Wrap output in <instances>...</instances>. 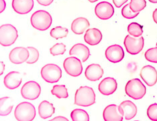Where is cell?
Returning a JSON list of instances; mask_svg holds the SVG:
<instances>
[{"label": "cell", "instance_id": "obj_1", "mask_svg": "<svg viewBox=\"0 0 157 121\" xmlns=\"http://www.w3.org/2000/svg\"><path fill=\"white\" fill-rule=\"evenodd\" d=\"M95 102V94L93 88L81 86L75 94V104L82 107H89Z\"/></svg>", "mask_w": 157, "mask_h": 121}, {"label": "cell", "instance_id": "obj_2", "mask_svg": "<svg viewBox=\"0 0 157 121\" xmlns=\"http://www.w3.org/2000/svg\"><path fill=\"white\" fill-rule=\"evenodd\" d=\"M30 22L35 29L40 31L48 30L51 27L52 18L51 14L45 10H38L33 14Z\"/></svg>", "mask_w": 157, "mask_h": 121}, {"label": "cell", "instance_id": "obj_3", "mask_svg": "<svg viewBox=\"0 0 157 121\" xmlns=\"http://www.w3.org/2000/svg\"><path fill=\"white\" fill-rule=\"evenodd\" d=\"M36 115L34 106L28 102H21L16 106L14 116L18 121H32Z\"/></svg>", "mask_w": 157, "mask_h": 121}, {"label": "cell", "instance_id": "obj_4", "mask_svg": "<svg viewBox=\"0 0 157 121\" xmlns=\"http://www.w3.org/2000/svg\"><path fill=\"white\" fill-rule=\"evenodd\" d=\"M125 92L131 98L140 100L146 93V88L140 80L136 78L128 81L125 86Z\"/></svg>", "mask_w": 157, "mask_h": 121}, {"label": "cell", "instance_id": "obj_5", "mask_svg": "<svg viewBox=\"0 0 157 121\" xmlns=\"http://www.w3.org/2000/svg\"><path fill=\"white\" fill-rule=\"evenodd\" d=\"M18 37V33L13 25L7 24L0 26V44L3 47H10L14 44Z\"/></svg>", "mask_w": 157, "mask_h": 121}, {"label": "cell", "instance_id": "obj_6", "mask_svg": "<svg viewBox=\"0 0 157 121\" xmlns=\"http://www.w3.org/2000/svg\"><path fill=\"white\" fill-rule=\"evenodd\" d=\"M41 77L46 82L55 84L58 82L62 77V70L55 64H47L42 67L40 72Z\"/></svg>", "mask_w": 157, "mask_h": 121}, {"label": "cell", "instance_id": "obj_7", "mask_svg": "<svg viewBox=\"0 0 157 121\" xmlns=\"http://www.w3.org/2000/svg\"><path fill=\"white\" fill-rule=\"evenodd\" d=\"M124 45L126 51L129 54L137 55L143 49L144 40L142 36L140 37H133L129 34L125 38Z\"/></svg>", "mask_w": 157, "mask_h": 121}, {"label": "cell", "instance_id": "obj_8", "mask_svg": "<svg viewBox=\"0 0 157 121\" xmlns=\"http://www.w3.org/2000/svg\"><path fill=\"white\" fill-rule=\"evenodd\" d=\"M63 67L65 72L72 77H78L83 72L82 61L76 57L71 56L63 62Z\"/></svg>", "mask_w": 157, "mask_h": 121}, {"label": "cell", "instance_id": "obj_9", "mask_svg": "<svg viewBox=\"0 0 157 121\" xmlns=\"http://www.w3.org/2000/svg\"><path fill=\"white\" fill-rule=\"evenodd\" d=\"M41 93V87L38 83L35 81H29L25 83L21 88L22 96L30 100H34L40 96Z\"/></svg>", "mask_w": 157, "mask_h": 121}, {"label": "cell", "instance_id": "obj_10", "mask_svg": "<svg viewBox=\"0 0 157 121\" xmlns=\"http://www.w3.org/2000/svg\"><path fill=\"white\" fill-rule=\"evenodd\" d=\"M103 118L105 121H122L124 114L119 106L110 104L103 110Z\"/></svg>", "mask_w": 157, "mask_h": 121}, {"label": "cell", "instance_id": "obj_11", "mask_svg": "<svg viewBox=\"0 0 157 121\" xmlns=\"http://www.w3.org/2000/svg\"><path fill=\"white\" fill-rule=\"evenodd\" d=\"M30 57V52L28 48L17 47L13 49L10 53L9 59L13 64L20 65L26 62Z\"/></svg>", "mask_w": 157, "mask_h": 121}, {"label": "cell", "instance_id": "obj_12", "mask_svg": "<svg viewBox=\"0 0 157 121\" xmlns=\"http://www.w3.org/2000/svg\"><path fill=\"white\" fill-rule=\"evenodd\" d=\"M114 8L113 6L108 2H101L96 5L95 8V15L98 18L107 20L113 16Z\"/></svg>", "mask_w": 157, "mask_h": 121}, {"label": "cell", "instance_id": "obj_13", "mask_svg": "<svg viewBox=\"0 0 157 121\" xmlns=\"http://www.w3.org/2000/svg\"><path fill=\"white\" fill-rule=\"evenodd\" d=\"M105 55L109 61L113 63H117L124 59L125 54L124 49L120 45H113L107 48Z\"/></svg>", "mask_w": 157, "mask_h": 121}, {"label": "cell", "instance_id": "obj_14", "mask_svg": "<svg viewBox=\"0 0 157 121\" xmlns=\"http://www.w3.org/2000/svg\"><path fill=\"white\" fill-rule=\"evenodd\" d=\"M140 76L148 86H154L157 82V71L152 65H146L142 67Z\"/></svg>", "mask_w": 157, "mask_h": 121}, {"label": "cell", "instance_id": "obj_15", "mask_svg": "<svg viewBox=\"0 0 157 121\" xmlns=\"http://www.w3.org/2000/svg\"><path fill=\"white\" fill-rule=\"evenodd\" d=\"M117 84L113 77H106L103 79L98 85L99 92L104 96L113 94L117 90Z\"/></svg>", "mask_w": 157, "mask_h": 121}, {"label": "cell", "instance_id": "obj_16", "mask_svg": "<svg viewBox=\"0 0 157 121\" xmlns=\"http://www.w3.org/2000/svg\"><path fill=\"white\" fill-rule=\"evenodd\" d=\"M34 6V0H12V6L15 12L27 14L32 11Z\"/></svg>", "mask_w": 157, "mask_h": 121}, {"label": "cell", "instance_id": "obj_17", "mask_svg": "<svg viewBox=\"0 0 157 121\" xmlns=\"http://www.w3.org/2000/svg\"><path fill=\"white\" fill-rule=\"evenodd\" d=\"M70 56L76 57L84 63L90 56V51L86 45L81 43H77L73 45L69 51Z\"/></svg>", "mask_w": 157, "mask_h": 121}, {"label": "cell", "instance_id": "obj_18", "mask_svg": "<svg viewBox=\"0 0 157 121\" xmlns=\"http://www.w3.org/2000/svg\"><path fill=\"white\" fill-rule=\"evenodd\" d=\"M22 75L18 72H11L8 73L3 79L5 86L10 90H14L18 88L22 84Z\"/></svg>", "mask_w": 157, "mask_h": 121}, {"label": "cell", "instance_id": "obj_19", "mask_svg": "<svg viewBox=\"0 0 157 121\" xmlns=\"http://www.w3.org/2000/svg\"><path fill=\"white\" fill-rule=\"evenodd\" d=\"M103 69L98 64H91L87 67L85 72V76L89 81H96L100 80L103 76Z\"/></svg>", "mask_w": 157, "mask_h": 121}, {"label": "cell", "instance_id": "obj_20", "mask_svg": "<svg viewBox=\"0 0 157 121\" xmlns=\"http://www.w3.org/2000/svg\"><path fill=\"white\" fill-rule=\"evenodd\" d=\"M103 35L101 31L98 28H93L88 29L84 36V40L86 43L91 46L97 45L102 40Z\"/></svg>", "mask_w": 157, "mask_h": 121}, {"label": "cell", "instance_id": "obj_21", "mask_svg": "<svg viewBox=\"0 0 157 121\" xmlns=\"http://www.w3.org/2000/svg\"><path fill=\"white\" fill-rule=\"evenodd\" d=\"M90 26L89 20L83 17H79L75 19L71 23V29L75 34H82Z\"/></svg>", "mask_w": 157, "mask_h": 121}, {"label": "cell", "instance_id": "obj_22", "mask_svg": "<svg viewBox=\"0 0 157 121\" xmlns=\"http://www.w3.org/2000/svg\"><path fill=\"white\" fill-rule=\"evenodd\" d=\"M120 107L124 114V119L130 120L134 119L137 114V107L134 103L130 100H125L120 104Z\"/></svg>", "mask_w": 157, "mask_h": 121}, {"label": "cell", "instance_id": "obj_23", "mask_svg": "<svg viewBox=\"0 0 157 121\" xmlns=\"http://www.w3.org/2000/svg\"><path fill=\"white\" fill-rule=\"evenodd\" d=\"M55 112V108L52 103L44 100L38 106V114L39 116L42 119H47L54 115Z\"/></svg>", "mask_w": 157, "mask_h": 121}, {"label": "cell", "instance_id": "obj_24", "mask_svg": "<svg viewBox=\"0 0 157 121\" xmlns=\"http://www.w3.org/2000/svg\"><path fill=\"white\" fill-rule=\"evenodd\" d=\"M0 104H1L0 115L2 116H8L12 112L13 107V100L12 98L10 97L1 98Z\"/></svg>", "mask_w": 157, "mask_h": 121}, {"label": "cell", "instance_id": "obj_25", "mask_svg": "<svg viewBox=\"0 0 157 121\" xmlns=\"http://www.w3.org/2000/svg\"><path fill=\"white\" fill-rule=\"evenodd\" d=\"M71 118L73 121H89L90 116L87 112L83 109H75L71 113Z\"/></svg>", "mask_w": 157, "mask_h": 121}, {"label": "cell", "instance_id": "obj_26", "mask_svg": "<svg viewBox=\"0 0 157 121\" xmlns=\"http://www.w3.org/2000/svg\"><path fill=\"white\" fill-rule=\"evenodd\" d=\"M51 94L55 96L57 98H67L69 97L67 88L65 85H55L53 86Z\"/></svg>", "mask_w": 157, "mask_h": 121}, {"label": "cell", "instance_id": "obj_27", "mask_svg": "<svg viewBox=\"0 0 157 121\" xmlns=\"http://www.w3.org/2000/svg\"><path fill=\"white\" fill-rule=\"evenodd\" d=\"M128 33L133 37H140L143 34V27L136 22H132L128 26Z\"/></svg>", "mask_w": 157, "mask_h": 121}, {"label": "cell", "instance_id": "obj_28", "mask_svg": "<svg viewBox=\"0 0 157 121\" xmlns=\"http://www.w3.org/2000/svg\"><path fill=\"white\" fill-rule=\"evenodd\" d=\"M68 34H69V30L67 28L62 26H56L52 28L51 30V33H50L51 37L56 39V40L67 37Z\"/></svg>", "mask_w": 157, "mask_h": 121}, {"label": "cell", "instance_id": "obj_29", "mask_svg": "<svg viewBox=\"0 0 157 121\" xmlns=\"http://www.w3.org/2000/svg\"><path fill=\"white\" fill-rule=\"evenodd\" d=\"M129 4L132 11L134 13H139L146 8V0H131Z\"/></svg>", "mask_w": 157, "mask_h": 121}, {"label": "cell", "instance_id": "obj_30", "mask_svg": "<svg viewBox=\"0 0 157 121\" xmlns=\"http://www.w3.org/2000/svg\"><path fill=\"white\" fill-rule=\"evenodd\" d=\"M66 46L63 43H56L50 49V53L52 56L64 55L66 52Z\"/></svg>", "mask_w": 157, "mask_h": 121}, {"label": "cell", "instance_id": "obj_31", "mask_svg": "<svg viewBox=\"0 0 157 121\" xmlns=\"http://www.w3.org/2000/svg\"><path fill=\"white\" fill-rule=\"evenodd\" d=\"M144 57L148 61L157 63V47L148 49L144 53Z\"/></svg>", "mask_w": 157, "mask_h": 121}, {"label": "cell", "instance_id": "obj_32", "mask_svg": "<svg viewBox=\"0 0 157 121\" xmlns=\"http://www.w3.org/2000/svg\"><path fill=\"white\" fill-rule=\"evenodd\" d=\"M28 49L30 52V57L26 63L28 64H33L36 63L39 59V57H40L39 51L33 47H28Z\"/></svg>", "mask_w": 157, "mask_h": 121}, {"label": "cell", "instance_id": "obj_33", "mask_svg": "<svg viewBox=\"0 0 157 121\" xmlns=\"http://www.w3.org/2000/svg\"><path fill=\"white\" fill-rule=\"evenodd\" d=\"M139 13H134L130 8V4H126L122 10V15L124 18L126 19H133L138 16Z\"/></svg>", "mask_w": 157, "mask_h": 121}, {"label": "cell", "instance_id": "obj_34", "mask_svg": "<svg viewBox=\"0 0 157 121\" xmlns=\"http://www.w3.org/2000/svg\"><path fill=\"white\" fill-rule=\"evenodd\" d=\"M147 116L152 121H157V104L155 103L148 106L147 109Z\"/></svg>", "mask_w": 157, "mask_h": 121}, {"label": "cell", "instance_id": "obj_35", "mask_svg": "<svg viewBox=\"0 0 157 121\" xmlns=\"http://www.w3.org/2000/svg\"><path fill=\"white\" fill-rule=\"evenodd\" d=\"M36 1L40 6H48L51 5L54 0H36Z\"/></svg>", "mask_w": 157, "mask_h": 121}, {"label": "cell", "instance_id": "obj_36", "mask_svg": "<svg viewBox=\"0 0 157 121\" xmlns=\"http://www.w3.org/2000/svg\"><path fill=\"white\" fill-rule=\"evenodd\" d=\"M128 1V0H113V2L114 3V6H115L116 8H119Z\"/></svg>", "mask_w": 157, "mask_h": 121}, {"label": "cell", "instance_id": "obj_37", "mask_svg": "<svg viewBox=\"0 0 157 121\" xmlns=\"http://www.w3.org/2000/svg\"><path fill=\"white\" fill-rule=\"evenodd\" d=\"M0 3H1V8H0V13L2 14L5 10L6 7V4L5 0H0Z\"/></svg>", "mask_w": 157, "mask_h": 121}, {"label": "cell", "instance_id": "obj_38", "mask_svg": "<svg viewBox=\"0 0 157 121\" xmlns=\"http://www.w3.org/2000/svg\"><path fill=\"white\" fill-rule=\"evenodd\" d=\"M57 121V120H65V121H69V119L65 118V117H63V116H56L55 118L52 119L51 120V121Z\"/></svg>", "mask_w": 157, "mask_h": 121}, {"label": "cell", "instance_id": "obj_39", "mask_svg": "<svg viewBox=\"0 0 157 121\" xmlns=\"http://www.w3.org/2000/svg\"><path fill=\"white\" fill-rule=\"evenodd\" d=\"M152 18L154 22L157 24V8L155 10V11L152 13Z\"/></svg>", "mask_w": 157, "mask_h": 121}, {"label": "cell", "instance_id": "obj_40", "mask_svg": "<svg viewBox=\"0 0 157 121\" xmlns=\"http://www.w3.org/2000/svg\"><path fill=\"white\" fill-rule=\"evenodd\" d=\"M0 64H1V73H0V75H3V72H4L5 71V64L3 61L0 62Z\"/></svg>", "mask_w": 157, "mask_h": 121}, {"label": "cell", "instance_id": "obj_41", "mask_svg": "<svg viewBox=\"0 0 157 121\" xmlns=\"http://www.w3.org/2000/svg\"><path fill=\"white\" fill-rule=\"evenodd\" d=\"M148 1L152 3H157V0H148Z\"/></svg>", "mask_w": 157, "mask_h": 121}, {"label": "cell", "instance_id": "obj_42", "mask_svg": "<svg viewBox=\"0 0 157 121\" xmlns=\"http://www.w3.org/2000/svg\"><path fill=\"white\" fill-rule=\"evenodd\" d=\"M88 1L90 2H91V3H95L96 2H98V0H88Z\"/></svg>", "mask_w": 157, "mask_h": 121}, {"label": "cell", "instance_id": "obj_43", "mask_svg": "<svg viewBox=\"0 0 157 121\" xmlns=\"http://www.w3.org/2000/svg\"><path fill=\"white\" fill-rule=\"evenodd\" d=\"M156 46L157 47V42H156Z\"/></svg>", "mask_w": 157, "mask_h": 121}]
</instances>
